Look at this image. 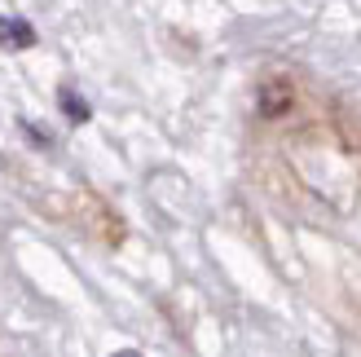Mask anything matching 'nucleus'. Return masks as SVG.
<instances>
[{"label": "nucleus", "instance_id": "f03ea898", "mask_svg": "<svg viewBox=\"0 0 361 357\" xmlns=\"http://www.w3.org/2000/svg\"><path fill=\"white\" fill-rule=\"evenodd\" d=\"M119 357H137V353H119Z\"/></svg>", "mask_w": 361, "mask_h": 357}, {"label": "nucleus", "instance_id": "f257e3e1", "mask_svg": "<svg viewBox=\"0 0 361 357\" xmlns=\"http://www.w3.org/2000/svg\"><path fill=\"white\" fill-rule=\"evenodd\" d=\"M0 40H5V44H31L35 35H31V27H23V23H0Z\"/></svg>", "mask_w": 361, "mask_h": 357}]
</instances>
